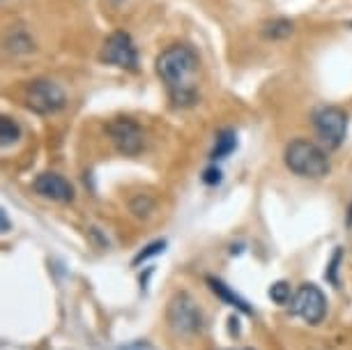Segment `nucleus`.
<instances>
[{"instance_id": "9", "label": "nucleus", "mask_w": 352, "mask_h": 350, "mask_svg": "<svg viewBox=\"0 0 352 350\" xmlns=\"http://www.w3.org/2000/svg\"><path fill=\"white\" fill-rule=\"evenodd\" d=\"M32 189H35L42 198H49V201H56V203L74 201V187L58 173L37 175L35 182H32Z\"/></svg>"}, {"instance_id": "7", "label": "nucleus", "mask_w": 352, "mask_h": 350, "mask_svg": "<svg viewBox=\"0 0 352 350\" xmlns=\"http://www.w3.org/2000/svg\"><path fill=\"white\" fill-rule=\"evenodd\" d=\"M106 134H109L111 143L116 145L118 153H122L124 157L141 155V150L145 148V134L141 124L131 120V118H113L106 124Z\"/></svg>"}, {"instance_id": "1", "label": "nucleus", "mask_w": 352, "mask_h": 350, "mask_svg": "<svg viewBox=\"0 0 352 350\" xmlns=\"http://www.w3.org/2000/svg\"><path fill=\"white\" fill-rule=\"evenodd\" d=\"M198 69H201V61H198V54L189 44H173L159 54L157 76L162 78L175 107L187 109L198 102Z\"/></svg>"}, {"instance_id": "2", "label": "nucleus", "mask_w": 352, "mask_h": 350, "mask_svg": "<svg viewBox=\"0 0 352 350\" xmlns=\"http://www.w3.org/2000/svg\"><path fill=\"white\" fill-rule=\"evenodd\" d=\"M283 162L292 173L300 177H309V180H320L329 173V157L327 153L307 138H295L285 145Z\"/></svg>"}, {"instance_id": "14", "label": "nucleus", "mask_w": 352, "mask_h": 350, "mask_svg": "<svg viewBox=\"0 0 352 350\" xmlns=\"http://www.w3.org/2000/svg\"><path fill=\"white\" fill-rule=\"evenodd\" d=\"M292 30H295V25L288 19H272L263 25V35L267 39H285L292 35Z\"/></svg>"}, {"instance_id": "18", "label": "nucleus", "mask_w": 352, "mask_h": 350, "mask_svg": "<svg viewBox=\"0 0 352 350\" xmlns=\"http://www.w3.org/2000/svg\"><path fill=\"white\" fill-rule=\"evenodd\" d=\"M203 180L208 182V184H217L219 180H221V171H219V168H208V171H205V175H203Z\"/></svg>"}, {"instance_id": "10", "label": "nucleus", "mask_w": 352, "mask_h": 350, "mask_svg": "<svg viewBox=\"0 0 352 350\" xmlns=\"http://www.w3.org/2000/svg\"><path fill=\"white\" fill-rule=\"evenodd\" d=\"M208 283H210L212 293L221 297L223 302H228L230 307L240 309V311H244V314H251V309H249V305H247V302H244L242 297L237 295V293H232V290H230L228 286H226L223 281H219V279H212V276H210V279H208Z\"/></svg>"}, {"instance_id": "19", "label": "nucleus", "mask_w": 352, "mask_h": 350, "mask_svg": "<svg viewBox=\"0 0 352 350\" xmlns=\"http://www.w3.org/2000/svg\"><path fill=\"white\" fill-rule=\"evenodd\" d=\"M0 217H3V233H8V230H10V219H8V212H5V210H3V212H0Z\"/></svg>"}, {"instance_id": "3", "label": "nucleus", "mask_w": 352, "mask_h": 350, "mask_svg": "<svg viewBox=\"0 0 352 350\" xmlns=\"http://www.w3.org/2000/svg\"><path fill=\"white\" fill-rule=\"evenodd\" d=\"M25 107L37 116H56L58 111L67 107V95L65 90L51 78H35L25 88Z\"/></svg>"}, {"instance_id": "16", "label": "nucleus", "mask_w": 352, "mask_h": 350, "mask_svg": "<svg viewBox=\"0 0 352 350\" xmlns=\"http://www.w3.org/2000/svg\"><path fill=\"white\" fill-rule=\"evenodd\" d=\"M270 297H272V302H276V305H288L295 295H292V290H290V283L276 281L270 286Z\"/></svg>"}, {"instance_id": "17", "label": "nucleus", "mask_w": 352, "mask_h": 350, "mask_svg": "<svg viewBox=\"0 0 352 350\" xmlns=\"http://www.w3.org/2000/svg\"><path fill=\"white\" fill-rule=\"evenodd\" d=\"M164 247H166V242H152L150 247H145V252H141L134 259V265H138L141 261H145V259H150V256H155V254H162L164 252Z\"/></svg>"}, {"instance_id": "5", "label": "nucleus", "mask_w": 352, "mask_h": 350, "mask_svg": "<svg viewBox=\"0 0 352 350\" xmlns=\"http://www.w3.org/2000/svg\"><path fill=\"white\" fill-rule=\"evenodd\" d=\"M314 129L320 143L327 150L341 148V143L345 141L348 134V113L341 107H331V104H322L314 111Z\"/></svg>"}, {"instance_id": "4", "label": "nucleus", "mask_w": 352, "mask_h": 350, "mask_svg": "<svg viewBox=\"0 0 352 350\" xmlns=\"http://www.w3.org/2000/svg\"><path fill=\"white\" fill-rule=\"evenodd\" d=\"M166 320L175 334L194 336L203 332V314L189 293H177L170 297L166 307Z\"/></svg>"}, {"instance_id": "20", "label": "nucleus", "mask_w": 352, "mask_h": 350, "mask_svg": "<svg viewBox=\"0 0 352 350\" xmlns=\"http://www.w3.org/2000/svg\"><path fill=\"white\" fill-rule=\"evenodd\" d=\"M350 25H352V23H350Z\"/></svg>"}, {"instance_id": "15", "label": "nucleus", "mask_w": 352, "mask_h": 350, "mask_svg": "<svg viewBox=\"0 0 352 350\" xmlns=\"http://www.w3.org/2000/svg\"><path fill=\"white\" fill-rule=\"evenodd\" d=\"M8 51H12V54H30L32 49H35V44H32V39L28 37V32L23 30H16L14 35L8 37Z\"/></svg>"}, {"instance_id": "12", "label": "nucleus", "mask_w": 352, "mask_h": 350, "mask_svg": "<svg viewBox=\"0 0 352 350\" xmlns=\"http://www.w3.org/2000/svg\"><path fill=\"white\" fill-rule=\"evenodd\" d=\"M155 210H157L155 198L148 196V194H136V196L129 201V212L134 215L136 219H150Z\"/></svg>"}, {"instance_id": "8", "label": "nucleus", "mask_w": 352, "mask_h": 350, "mask_svg": "<svg viewBox=\"0 0 352 350\" xmlns=\"http://www.w3.org/2000/svg\"><path fill=\"white\" fill-rule=\"evenodd\" d=\"M292 314L300 316L309 325H318L327 314V297L316 283H304L292 297Z\"/></svg>"}, {"instance_id": "13", "label": "nucleus", "mask_w": 352, "mask_h": 350, "mask_svg": "<svg viewBox=\"0 0 352 350\" xmlns=\"http://www.w3.org/2000/svg\"><path fill=\"white\" fill-rule=\"evenodd\" d=\"M19 138H21V124L10 116L0 118V145H3V148H10V145H14L19 141Z\"/></svg>"}, {"instance_id": "6", "label": "nucleus", "mask_w": 352, "mask_h": 350, "mask_svg": "<svg viewBox=\"0 0 352 350\" xmlns=\"http://www.w3.org/2000/svg\"><path fill=\"white\" fill-rule=\"evenodd\" d=\"M99 61L106 65H113V67L136 72L138 69V51H136V44L129 32H124V30L111 32L102 44Z\"/></svg>"}, {"instance_id": "11", "label": "nucleus", "mask_w": 352, "mask_h": 350, "mask_svg": "<svg viewBox=\"0 0 352 350\" xmlns=\"http://www.w3.org/2000/svg\"><path fill=\"white\" fill-rule=\"evenodd\" d=\"M237 148V136H235V131H230V129H223V131H219L217 134V143H214V150H212V160H226L232 150Z\"/></svg>"}]
</instances>
